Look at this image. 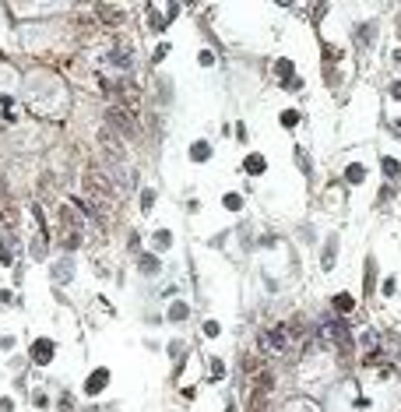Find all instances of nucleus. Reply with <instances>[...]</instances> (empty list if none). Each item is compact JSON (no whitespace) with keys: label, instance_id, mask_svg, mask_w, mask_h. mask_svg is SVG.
Wrapping results in <instances>:
<instances>
[{"label":"nucleus","instance_id":"1","mask_svg":"<svg viewBox=\"0 0 401 412\" xmlns=\"http://www.w3.org/2000/svg\"><path fill=\"white\" fill-rule=\"evenodd\" d=\"M85 191H88L92 198H99V201H113V198H116V194H113V180L106 176L102 166H88V169H85Z\"/></svg>","mask_w":401,"mask_h":412},{"label":"nucleus","instance_id":"2","mask_svg":"<svg viewBox=\"0 0 401 412\" xmlns=\"http://www.w3.org/2000/svg\"><path fill=\"white\" fill-rule=\"evenodd\" d=\"M60 229H64V247H77L81 243V222H77L70 205H60Z\"/></svg>","mask_w":401,"mask_h":412},{"label":"nucleus","instance_id":"3","mask_svg":"<svg viewBox=\"0 0 401 412\" xmlns=\"http://www.w3.org/2000/svg\"><path fill=\"white\" fill-rule=\"evenodd\" d=\"M99 144H102V152L109 155V162H120V166L127 162V148H124V141H120V134H113L109 127L99 131Z\"/></svg>","mask_w":401,"mask_h":412},{"label":"nucleus","instance_id":"4","mask_svg":"<svg viewBox=\"0 0 401 412\" xmlns=\"http://www.w3.org/2000/svg\"><path fill=\"white\" fill-rule=\"evenodd\" d=\"M109 124H113L120 134H127V137H134V134H137V124L127 117V109H124V106H113V109H109Z\"/></svg>","mask_w":401,"mask_h":412},{"label":"nucleus","instance_id":"5","mask_svg":"<svg viewBox=\"0 0 401 412\" xmlns=\"http://www.w3.org/2000/svg\"><path fill=\"white\" fill-rule=\"evenodd\" d=\"M271 335H274V339H271L274 349H285V345H289V328H274Z\"/></svg>","mask_w":401,"mask_h":412},{"label":"nucleus","instance_id":"6","mask_svg":"<svg viewBox=\"0 0 401 412\" xmlns=\"http://www.w3.org/2000/svg\"><path fill=\"white\" fill-rule=\"evenodd\" d=\"M11 240H0V261H4V265H11Z\"/></svg>","mask_w":401,"mask_h":412},{"label":"nucleus","instance_id":"7","mask_svg":"<svg viewBox=\"0 0 401 412\" xmlns=\"http://www.w3.org/2000/svg\"><path fill=\"white\" fill-rule=\"evenodd\" d=\"M247 169H250V173H261V169H264V159H261V155H250V159H247Z\"/></svg>","mask_w":401,"mask_h":412},{"label":"nucleus","instance_id":"8","mask_svg":"<svg viewBox=\"0 0 401 412\" xmlns=\"http://www.w3.org/2000/svg\"><path fill=\"white\" fill-rule=\"evenodd\" d=\"M334 307L345 314V310H352V296H334Z\"/></svg>","mask_w":401,"mask_h":412}]
</instances>
